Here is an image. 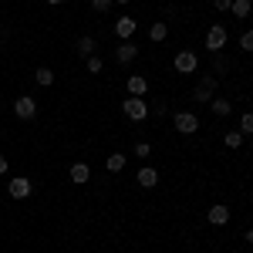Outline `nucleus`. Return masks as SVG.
I'll return each instance as SVG.
<instances>
[{
  "mask_svg": "<svg viewBox=\"0 0 253 253\" xmlns=\"http://www.w3.org/2000/svg\"><path fill=\"white\" fill-rule=\"evenodd\" d=\"M199 84H203V88H210V91H216V88H219V78H216V75H203Z\"/></svg>",
  "mask_w": 253,
  "mask_h": 253,
  "instance_id": "24",
  "label": "nucleus"
},
{
  "mask_svg": "<svg viewBox=\"0 0 253 253\" xmlns=\"http://www.w3.org/2000/svg\"><path fill=\"white\" fill-rule=\"evenodd\" d=\"M210 108H213V115H219V118H226L230 112H233V105H230L226 98H213V101H210Z\"/></svg>",
  "mask_w": 253,
  "mask_h": 253,
  "instance_id": "16",
  "label": "nucleus"
},
{
  "mask_svg": "<svg viewBox=\"0 0 253 253\" xmlns=\"http://www.w3.org/2000/svg\"><path fill=\"white\" fill-rule=\"evenodd\" d=\"M223 142H226V149H240V145H243V132H240V128H233V132H226V138H223Z\"/></svg>",
  "mask_w": 253,
  "mask_h": 253,
  "instance_id": "20",
  "label": "nucleus"
},
{
  "mask_svg": "<svg viewBox=\"0 0 253 253\" xmlns=\"http://www.w3.org/2000/svg\"><path fill=\"white\" fill-rule=\"evenodd\" d=\"M95 47H98V44H95V38H91V34H84V38H78V54H81L84 61H88L91 54H95Z\"/></svg>",
  "mask_w": 253,
  "mask_h": 253,
  "instance_id": "14",
  "label": "nucleus"
},
{
  "mask_svg": "<svg viewBox=\"0 0 253 253\" xmlns=\"http://www.w3.org/2000/svg\"><path fill=\"white\" fill-rule=\"evenodd\" d=\"M149 38L156 41V44H159V41H166V38H169V27H166V20H156V24L149 27Z\"/></svg>",
  "mask_w": 253,
  "mask_h": 253,
  "instance_id": "17",
  "label": "nucleus"
},
{
  "mask_svg": "<svg viewBox=\"0 0 253 253\" xmlns=\"http://www.w3.org/2000/svg\"><path fill=\"white\" fill-rule=\"evenodd\" d=\"M156 3H162V0H156Z\"/></svg>",
  "mask_w": 253,
  "mask_h": 253,
  "instance_id": "34",
  "label": "nucleus"
},
{
  "mask_svg": "<svg viewBox=\"0 0 253 253\" xmlns=\"http://www.w3.org/2000/svg\"><path fill=\"white\" fill-rule=\"evenodd\" d=\"M206 219H210L213 226H226V223H230V206H223V203H216V206H210V213H206Z\"/></svg>",
  "mask_w": 253,
  "mask_h": 253,
  "instance_id": "9",
  "label": "nucleus"
},
{
  "mask_svg": "<svg viewBox=\"0 0 253 253\" xmlns=\"http://www.w3.org/2000/svg\"><path fill=\"white\" fill-rule=\"evenodd\" d=\"M0 175H7V159L0 156Z\"/></svg>",
  "mask_w": 253,
  "mask_h": 253,
  "instance_id": "29",
  "label": "nucleus"
},
{
  "mask_svg": "<svg viewBox=\"0 0 253 253\" xmlns=\"http://www.w3.org/2000/svg\"><path fill=\"white\" fill-rule=\"evenodd\" d=\"M247 243H250V247H253V230H247Z\"/></svg>",
  "mask_w": 253,
  "mask_h": 253,
  "instance_id": "30",
  "label": "nucleus"
},
{
  "mask_svg": "<svg viewBox=\"0 0 253 253\" xmlns=\"http://www.w3.org/2000/svg\"><path fill=\"white\" fill-rule=\"evenodd\" d=\"M125 88H128V95H132V98H145V91H149V81L142 78V75H128Z\"/></svg>",
  "mask_w": 253,
  "mask_h": 253,
  "instance_id": "10",
  "label": "nucleus"
},
{
  "mask_svg": "<svg viewBox=\"0 0 253 253\" xmlns=\"http://www.w3.org/2000/svg\"><path fill=\"white\" fill-rule=\"evenodd\" d=\"M172 125H175L179 135H196V132H199V118H196L193 112H175Z\"/></svg>",
  "mask_w": 253,
  "mask_h": 253,
  "instance_id": "2",
  "label": "nucleus"
},
{
  "mask_svg": "<svg viewBox=\"0 0 253 253\" xmlns=\"http://www.w3.org/2000/svg\"><path fill=\"white\" fill-rule=\"evenodd\" d=\"M213 98H216V91H210V88H203V84H196V88H193V101H206V105H210Z\"/></svg>",
  "mask_w": 253,
  "mask_h": 253,
  "instance_id": "19",
  "label": "nucleus"
},
{
  "mask_svg": "<svg viewBox=\"0 0 253 253\" xmlns=\"http://www.w3.org/2000/svg\"><path fill=\"white\" fill-rule=\"evenodd\" d=\"M135 156H138V159L152 156V145H149V142H138V145H135Z\"/></svg>",
  "mask_w": 253,
  "mask_h": 253,
  "instance_id": "27",
  "label": "nucleus"
},
{
  "mask_svg": "<svg viewBox=\"0 0 253 253\" xmlns=\"http://www.w3.org/2000/svg\"><path fill=\"white\" fill-rule=\"evenodd\" d=\"M115 3H132V0H115Z\"/></svg>",
  "mask_w": 253,
  "mask_h": 253,
  "instance_id": "32",
  "label": "nucleus"
},
{
  "mask_svg": "<svg viewBox=\"0 0 253 253\" xmlns=\"http://www.w3.org/2000/svg\"><path fill=\"white\" fill-rule=\"evenodd\" d=\"M115 0H91V10H98V14H105L108 7H112Z\"/></svg>",
  "mask_w": 253,
  "mask_h": 253,
  "instance_id": "26",
  "label": "nucleus"
},
{
  "mask_svg": "<svg viewBox=\"0 0 253 253\" xmlns=\"http://www.w3.org/2000/svg\"><path fill=\"white\" fill-rule=\"evenodd\" d=\"M14 115L24 118V122H31V118L38 115V101H34L31 95H20L17 101H14Z\"/></svg>",
  "mask_w": 253,
  "mask_h": 253,
  "instance_id": "6",
  "label": "nucleus"
},
{
  "mask_svg": "<svg viewBox=\"0 0 253 253\" xmlns=\"http://www.w3.org/2000/svg\"><path fill=\"white\" fill-rule=\"evenodd\" d=\"M135 182H138V186H142V189H152V186H156V182H159V172H156V169H152V166H145V169H138Z\"/></svg>",
  "mask_w": 253,
  "mask_h": 253,
  "instance_id": "12",
  "label": "nucleus"
},
{
  "mask_svg": "<svg viewBox=\"0 0 253 253\" xmlns=\"http://www.w3.org/2000/svg\"><path fill=\"white\" fill-rule=\"evenodd\" d=\"M213 7H216V10H219V14H226V10L233 7V0H213Z\"/></svg>",
  "mask_w": 253,
  "mask_h": 253,
  "instance_id": "28",
  "label": "nucleus"
},
{
  "mask_svg": "<svg viewBox=\"0 0 253 253\" xmlns=\"http://www.w3.org/2000/svg\"><path fill=\"white\" fill-rule=\"evenodd\" d=\"M250 138H253V135H250ZM250 149H253V142H250Z\"/></svg>",
  "mask_w": 253,
  "mask_h": 253,
  "instance_id": "33",
  "label": "nucleus"
},
{
  "mask_svg": "<svg viewBox=\"0 0 253 253\" xmlns=\"http://www.w3.org/2000/svg\"><path fill=\"white\" fill-rule=\"evenodd\" d=\"M135 58H138V44L135 41H122V44L115 47V61L118 64H132Z\"/></svg>",
  "mask_w": 253,
  "mask_h": 253,
  "instance_id": "7",
  "label": "nucleus"
},
{
  "mask_svg": "<svg viewBox=\"0 0 253 253\" xmlns=\"http://www.w3.org/2000/svg\"><path fill=\"white\" fill-rule=\"evenodd\" d=\"M226 71H230V61L219 58V54H213V75L219 78V75H226Z\"/></svg>",
  "mask_w": 253,
  "mask_h": 253,
  "instance_id": "21",
  "label": "nucleus"
},
{
  "mask_svg": "<svg viewBox=\"0 0 253 253\" xmlns=\"http://www.w3.org/2000/svg\"><path fill=\"white\" fill-rule=\"evenodd\" d=\"M47 3H51V7H58V3H64V0H47Z\"/></svg>",
  "mask_w": 253,
  "mask_h": 253,
  "instance_id": "31",
  "label": "nucleus"
},
{
  "mask_svg": "<svg viewBox=\"0 0 253 253\" xmlns=\"http://www.w3.org/2000/svg\"><path fill=\"white\" fill-rule=\"evenodd\" d=\"M135 27H138V20H135V17H128V14H125V17H118V20H115V34H118V41H132V38H135Z\"/></svg>",
  "mask_w": 253,
  "mask_h": 253,
  "instance_id": "8",
  "label": "nucleus"
},
{
  "mask_svg": "<svg viewBox=\"0 0 253 253\" xmlns=\"http://www.w3.org/2000/svg\"><path fill=\"white\" fill-rule=\"evenodd\" d=\"M240 132H243V135H253V112H247V115H243V122H240Z\"/></svg>",
  "mask_w": 253,
  "mask_h": 253,
  "instance_id": "23",
  "label": "nucleus"
},
{
  "mask_svg": "<svg viewBox=\"0 0 253 253\" xmlns=\"http://www.w3.org/2000/svg\"><path fill=\"white\" fill-rule=\"evenodd\" d=\"M230 10H233L240 20H247L253 14V0H233V7H230Z\"/></svg>",
  "mask_w": 253,
  "mask_h": 253,
  "instance_id": "15",
  "label": "nucleus"
},
{
  "mask_svg": "<svg viewBox=\"0 0 253 253\" xmlns=\"http://www.w3.org/2000/svg\"><path fill=\"white\" fill-rule=\"evenodd\" d=\"M226 38H230V34H226V27H223V24H213V27L206 31V47H210L213 54H219V51L226 47Z\"/></svg>",
  "mask_w": 253,
  "mask_h": 253,
  "instance_id": "3",
  "label": "nucleus"
},
{
  "mask_svg": "<svg viewBox=\"0 0 253 253\" xmlns=\"http://www.w3.org/2000/svg\"><path fill=\"white\" fill-rule=\"evenodd\" d=\"M125 162H128V159L122 156V152H112V156H108V162H105V166H108V172H122V169H125Z\"/></svg>",
  "mask_w": 253,
  "mask_h": 253,
  "instance_id": "18",
  "label": "nucleus"
},
{
  "mask_svg": "<svg viewBox=\"0 0 253 253\" xmlns=\"http://www.w3.org/2000/svg\"><path fill=\"white\" fill-rule=\"evenodd\" d=\"M172 68H175V71H179V75H193L196 68H199V58H196L193 51H189V47H186V51H179V54H175Z\"/></svg>",
  "mask_w": 253,
  "mask_h": 253,
  "instance_id": "4",
  "label": "nucleus"
},
{
  "mask_svg": "<svg viewBox=\"0 0 253 253\" xmlns=\"http://www.w3.org/2000/svg\"><path fill=\"white\" fill-rule=\"evenodd\" d=\"M34 81H38L41 88H51V84H54V71H51L47 64H41L38 71H34Z\"/></svg>",
  "mask_w": 253,
  "mask_h": 253,
  "instance_id": "13",
  "label": "nucleus"
},
{
  "mask_svg": "<svg viewBox=\"0 0 253 253\" xmlns=\"http://www.w3.org/2000/svg\"><path fill=\"white\" fill-rule=\"evenodd\" d=\"M240 47H243L247 54H253V31H243V34H240Z\"/></svg>",
  "mask_w": 253,
  "mask_h": 253,
  "instance_id": "22",
  "label": "nucleus"
},
{
  "mask_svg": "<svg viewBox=\"0 0 253 253\" xmlns=\"http://www.w3.org/2000/svg\"><path fill=\"white\" fill-rule=\"evenodd\" d=\"M122 112H125V118H132V122H145V118H149V101L128 95L122 101Z\"/></svg>",
  "mask_w": 253,
  "mask_h": 253,
  "instance_id": "1",
  "label": "nucleus"
},
{
  "mask_svg": "<svg viewBox=\"0 0 253 253\" xmlns=\"http://www.w3.org/2000/svg\"><path fill=\"white\" fill-rule=\"evenodd\" d=\"M7 193L14 196V199H27V196L34 193V182H31L27 175H14V179H10V186H7Z\"/></svg>",
  "mask_w": 253,
  "mask_h": 253,
  "instance_id": "5",
  "label": "nucleus"
},
{
  "mask_svg": "<svg viewBox=\"0 0 253 253\" xmlns=\"http://www.w3.org/2000/svg\"><path fill=\"white\" fill-rule=\"evenodd\" d=\"M68 175H71V182H78V186H84V182L91 179V166H88V162H75V166L68 169Z\"/></svg>",
  "mask_w": 253,
  "mask_h": 253,
  "instance_id": "11",
  "label": "nucleus"
},
{
  "mask_svg": "<svg viewBox=\"0 0 253 253\" xmlns=\"http://www.w3.org/2000/svg\"><path fill=\"white\" fill-rule=\"evenodd\" d=\"M101 68H105V61L98 58V54H91V58H88V71H91V75H98Z\"/></svg>",
  "mask_w": 253,
  "mask_h": 253,
  "instance_id": "25",
  "label": "nucleus"
}]
</instances>
